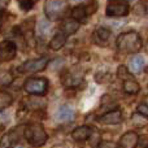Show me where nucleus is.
<instances>
[{"instance_id":"obj_1","label":"nucleus","mask_w":148,"mask_h":148,"mask_svg":"<svg viewBox=\"0 0 148 148\" xmlns=\"http://www.w3.org/2000/svg\"><path fill=\"white\" fill-rule=\"evenodd\" d=\"M116 44L118 51L122 53H138L142 49L143 42L136 31H126L118 35Z\"/></svg>"},{"instance_id":"obj_2","label":"nucleus","mask_w":148,"mask_h":148,"mask_svg":"<svg viewBox=\"0 0 148 148\" xmlns=\"http://www.w3.org/2000/svg\"><path fill=\"white\" fill-rule=\"evenodd\" d=\"M23 134H25V138L29 143L33 147H42L46 144L48 135H47L44 127L40 123H30V125L25 126L23 129Z\"/></svg>"},{"instance_id":"obj_3","label":"nucleus","mask_w":148,"mask_h":148,"mask_svg":"<svg viewBox=\"0 0 148 148\" xmlns=\"http://www.w3.org/2000/svg\"><path fill=\"white\" fill-rule=\"evenodd\" d=\"M66 9L68 0H46L44 3V14L49 21H56L61 18Z\"/></svg>"},{"instance_id":"obj_4","label":"nucleus","mask_w":148,"mask_h":148,"mask_svg":"<svg viewBox=\"0 0 148 148\" xmlns=\"http://www.w3.org/2000/svg\"><path fill=\"white\" fill-rule=\"evenodd\" d=\"M48 79L47 78H29L27 81L23 83V90L27 94L34 95V96H43L48 91Z\"/></svg>"},{"instance_id":"obj_5","label":"nucleus","mask_w":148,"mask_h":148,"mask_svg":"<svg viewBox=\"0 0 148 148\" xmlns=\"http://www.w3.org/2000/svg\"><path fill=\"white\" fill-rule=\"evenodd\" d=\"M130 13V4L127 0H108L105 14L108 17H125Z\"/></svg>"},{"instance_id":"obj_6","label":"nucleus","mask_w":148,"mask_h":148,"mask_svg":"<svg viewBox=\"0 0 148 148\" xmlns=\"http://www.w3.org/2000/svg\"><path fill=\"white\" fill-rule=\"evenodd\" d=\"M97 10V1L95 0H91L87 4H82V5H77L72 9V17L74 21L77 22H86L88 16L94 14Z\"/></svg>"},{"instance_id":"obj_7","label":"nucleus","mask_w":148,"mask_h":148,"mask_svg":"<svg viewBox=\"0 0 148 148\" xmlns=\"http://www.w3.org/2000/svg\"><path fill=\"white\" fill-rule=\"evenodd\" d=\"M48 62H49L48 57H39V59H33L25 61L18 69H20L21 73H38L46 69Z\"/></svg>"},{"instance_id":"obj_8","label":"nucleus","mask_w":148,"mask_h":148,"mask_svg":"<svg viewBox=\"0 0 148 148\" xmlns=\"http://www.w3.org/2000/svg\"><path fill=\"white\" fill-rule=\"evenodd\" d=\"M17 55V46L13 40L5 39L0 42V64L13 60Z\"/></svg>"},{"instance_id":"obj_9","label":"nucleus","mask_w":148,"mask_h":148,"mask_svg":"<svg viewBox=\"0 0 148 148\" xmlns=\"http://www.w3.org/2000/svg\"><path fill=\"white\" fill-rule=\"evenodd\" d=\"M122 120H123L122 113H121V110L118 108L109 110L105 114H103L101 117H99V122L104 123V125H118V123L122 122Z\"/></svg>"},{"instance_id":"obj_10","label":"nucleus","mask_w":148,"mask_h":148,"mask_svg":"<svg viewBox=\"0 0 148 148\" xmlns=\"http://www.w3.org/2000/svg\"><path fill=\"white\" fill-rule=\"evenodd\" d=\"M18 130H20V127L13 129L9 133L4 134V135L1 136V139H0V148H12L14 146V144L20 140V136H21Z\"/></svg>"},{"instance_id":"obj_11","label":"nucleus","mask_w":148,"mask_h":148,"mask_svg":"<svg viewBox=\"0 0 148 148\" xmlns=\"http://www.w3.org/2000/svg\"><path fill=\"white\" fill-rule=\"evenodd\" d=\"M110 35H112L110 29L105 27V26H99V27L94 31L92 39H94L95 43L100 44V46H104V44H107V42L109 40Z\"/></svg>"},{"instance_id":"obj_12","label":"nucleus","mask_w":148,"mask_h":148,"mask_svg":"<svg viewBox=\"0 0 148 148\" xmlns=\"http://www.w3.org/2000/svg\"><path fill=\"white\" fill-rule=\"evenodd\" d=\"M139 142V136L134 131H127L120 138V147L121 148H135Z\"/></svg>"},{"instance_id":"obj_13","label":"nucleus","mask_w":148,"mask_h":148,"mask_svg":"<svg viewBox=\"0 0 148 148\" xmlns=\"http://www.w3.org/2000/svg\"><path fill=\"white\" fill-rule=\"evenodd\" d=\"M91 135H92V129L87 125L79 126V127L74 129L72 133V138L75 142H84L87 139H90Z\"/></svg>"},{"instance_id":"obj_14","label":"nucleus","mask_w":148,"mask_h":148,"mask_svg":"<svg viewBox=\"0 0 148 148\" xmlns=\"http://www.w3.org/2000/svg\"><path fill=\"white\" fill-rule=\"evenodd\" d=\"M74 116H75V112H74V109L70 105H61L56 113V118L59 121H61V122L72 121L74 118Z\"/></svg>"},{"instance_id":"obj_15","label":"nucleus","mask_w":148,"mask_h":148,"mask_svg":"<svg viewBox=\"0 0 148 148\" xmlns=\"http://www.w3.org/2000/svg\"><path fill=\"white\" fill-rule=\"evenodd\" d=\"M82 82V74L75 72H68L62 77V83L66 87H77Z\"/></svg>"},{"instance_id":"obj_16","label":"nucleus","mask_w":148,"mask_h":148,"mask_svg":"<svg viewBox=\"0 0 148 148\" xmlns=\"http://www.w3.org/2000/svg\"><path fill=\"white\" fill-rule=\"evenodd\" d=\"M65 43H66V35L62 34L61 31H59V33L55 34L53 38L49 42V48L52 51H59V49H61L65 46Z\"/></svg>"},{"instance_id":"obj_17","label":"nucleus","mask_w":148,"mask_h":148,"mask_svg":"<svg viewBox=\"0 0 148 148\" xmlns=\"http://www.w3.org/2000/svg\"><path fill=\"white\" fill-rule=\"evenodd\" d=\"M79 29V23L74 20H65L64 22L60 26V31L65 35H72V34H75Z\"/></svg>"},{"instance_id":"obj_18","label":"nucleus","mask_w":148,"mask_h":148,"mask_svg":"<svg viewBox=\"0 0 148 148\" xmlns=\"http://www.w3.org/2000/svg\"><path fill=\"white\" fill-rule=\"evenodd\" d=\"M144 64H146V60H144L143 56H139V55H136V56L131 57L130 61H129V66H130V72L133 73H140L142 69H143Z\"/></svg>"},{"instance_id":"obj_19","label":"nucleus","mask_w":148,"mask_h":148,"mask_svg":"<svg viewBox=\"0 0 148 148\" xmlns=\"http://www.w3.org/2000/svg\"><path fill=\"white\" fill-rule=\"evenodd\" d=\"M122 87H123V91L129 95H136L139 91H140V86L139 83L134 79H127V81H123L122 82Z\"/></svg>"},{"instance_id":"obj_20","label":"nucleus","mask_w":148,"mask_h":148,"mask_svg":"<svg viewBox=\"0 0 148 148\" xmlns=\"http://www.w3.org/2000/svg\"><path fill=\"white\" fill-rule=\"evenodd\" d=\"M51 29H52V26H51V23H49L48 21L42 20V21H39V23H38L36 34H38L39 38L43 39V38H46V36H48V34L51 33Z\"/></svg>"},{"instance_id":"obj_21","label":"nucleus","mask_w":148,"mask_h":148,"mask_svg":"<svg viewBox=\"0 0 148 148\" xmlns=\"http://www.w3.org/2000/svg\"><path fill=\"white\" fill-rule=\"evenodd\" d=\"M12 103H13V96L9 92L0 91V112L7 109L8 107H10Z\"/></svg>"},{"instance_id":"obj_22","label":"nucleus","mask_w":148,"mask_h":148,"mask_svg":"<svg viewBox=\"0 0 148 148\" xmlns=\"http://www.w3.org/2000/svg\"><path fill=\"white\" fill-rule=\"evenodd\" d=\"M13 82V75L9 70L0 69V87H7Z\"/></svg>"},{"instance_id":"obj_23","label":"nucleus","mask_w":148,"mask_h":148,"mask_svg":"<svg viewBox=\"0 0 148 148\" xmlns=\"http://www.w3.org/2000/svg\"><path fill=\"white\" fill-rule=\"evenodd\" d=\"M25 104H26V107L33 110H39L46 107V103L39 99H25Z\"/></svg>"},{"instance_id":"obj_24","label":"nucleus","mask_w":148,"mask_h":148,"mask_svg":"<svg viewBox=\"0 0 148 148\" xmlns=\"http://www.w3.org/2000/svg\"><path fill=\"white\" fill-rule=\"evenodd\" d=\"M131 122H133V125L136 126V127H143V126H146L148 123V118L142 116L140 113L135 112L133 114V117H131Z\"/></svg>"},{"instance_id":"obj_25","label":"nucleus","mask_w":148,"mask_h":148,"mask_svg":"<svg viewBox=\"0 0 148 148\" xmlns=\"http://www.w3.org/2000/svg\"><path fill=\"white\" fill-rule=\"evenodd\" d=\"M117 77L121 79V81H127V79H134L133 74H131V72L127 69L126 66H123V65H120L117 69Z\"/></svg>"},{"instance_id":"obj_26","label":"nucleus","mask_w":148,"mask_h":148,"mask_svg":"<svg viewBox=\"0 0 148 148\" xmlns=\"http://www.w3.org/2000/svg\"><path fill=\"white\" fill-rule=\"evenodd\" d=\"M17 1H18V4H20L21 9L27 12V10H30L31 8L34 7V4H35L38 0H17Z\"/></svg>"},{"instance_id":"obj_27","label":"nucleus","mask_w":148,"mask_h":148,"mask_svg":"<svg viewBox=\"0 0 148 148\" xmlns=\"http://www.w3.org/2000/svg\"><path fill=\"white\" fill-rule=\"evenodd\" d=\"M136 112L140 113L142 116H144V117L148 118V104L147 103H140V104L138 105V108H136Z\"/></svg>"},{"instance_id":"obj_28","label":"nucleus","mask_w":148,"mask_h":148,"mask_svg":"<svg viewBox=\"0 0 148 148\" xmlns=\"http://www.w3.org/2000/svg\"><path fill=\"white\" fill-rule=\"evenodd\" d=\"M14 148H22V147H14Z\"/></svg>"},{"instance_id":"obj_29","label":"nucleus","mask_w":148,"mask_h":148,"mask_svg":"<svg viewBox=\"0 0 148 148\" xmlns=\"http://www.w3.org/2000/svg\"><path fill=\"white\" fill-rule=\"evenodd\" d=\"M75 1H81V0H75Z\"/></svg>"}]
</instances>
